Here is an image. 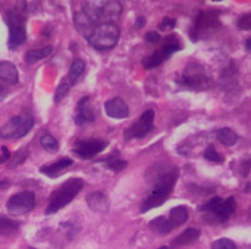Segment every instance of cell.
<instances>
[{
    "instance_id": "1",
    "label": "cell",
    "mask_w": 251,
    "mask_h": 249,
    "mask_svg": "<svg viewBox=\"0 0 251 249\" xmlns=\"http://www.w3.org/2000/svg\"><path fill=\"white\" fill-rule=\"evenodd\" d=\"M176 179H178V170H176V169H172V170L169 169V170H166V172L160 176V179L156 182V185H154L151 194L143 201L140 211H141V213H147V211H150V210H153V208H156V207H160V205L168 200L169 194L172 192Z\"/></svg>"
},
{
    "instance_id": "2",
    "label": "cell",
    "mask_w": 251,
    "mask_h": 249,
    "mask_svg": "<svg viewBox=\"0 0 251 249\" xmlns=\"http://www.w3.org/2000/svg\"><path fill=\"white\" fill-rule=\"evenodd\" d=\"M82 12H85L96 22V25L115 23V21L122 13V4L115 0H90L82 3Z\"/></svg>"
},
{
    "instance_id": "3",
    "label": "cell",
    "mask_w": 251,
    "mask_h": 249,
    "mask_svg": "<svg viewBox=\"0 0 251 249\" xmlns=\"http://www.w3.org/2000/svg\"><path fill=\"white\" fill-rule=\"evenodd\" d=\"M84 188V181L74 178L66 181L65 183H62L50 197L47 208H46V214H54L59 210H62L65 205H68L78 194L79 191Z\"/></svg>"
},
{
    "instance_id": "4",
    "label": "cell",
    "mask_w": 251,
    "mask_h": 249,
    "mask_svg": "<svg viewBox=\"0 0 251 249\" xmlns=\"http://www.w3.org/2000/svg\"><path fill=\"white\" fill-rule=\"evenodd\" d=\"M121 31L116 23H100L88 38V43L97 50L113 48L119 40Z\"/></svg>"
},
{
    "instance_id": "5",
    "label": "cell",
    "mask_w": 251,
    "mask_h": 249,
    "mask_svg": "<svg viewBox=\"0 0 251 249\" xmlns=\"http://www.w3.org/2000/svg\"><path fill=\"white\" fill-rule=\"evenodd\" d=\"M7 23H9V48H18L22 43L26 40V31H25V15L21 9L9 10L7 15Z\"/></svg>"
},
{
    "instance_id": "6",
    "label": "cell",
    "mask_w": 251,
    "mask_h": 249,
    "mask_svg": "<svg viewBox=\"0 0 251 249\" xmlns=\"http://www.w3.org/2000/svg\"><path fill=\"white\" fill-rule=\"evenodd\" d=\"M32 125H34V119L31 116H26V114L15 116L3 125V128L0 129V136L4 139L22 138L31 131Z\"/></svg>"
},
{
    "instance_id": "7",
    "label": "cell",
    "mask_w": 251,
    "mask_h": 249,
    "mask_svg": "<svg viewBox=\"0 0 251 249\" xmlns=\"http://www.w3.org/2000/svg\"><path fill=\"white\" fill-rule=\"evenodd\" d=\"M34 205H35V195L29 191H24L10 197L6 204V208L7 213L12 216H22L29 213L34 208Z\"/></svg>"
},
{
    "instance_id": "8",
    "label": "cell",
    "mask_w": 251,
    "mask_h": 249,
    "mask_svg": "<svg viewBox=\"0 0 251 249\" xmlns=\"http://www.w3.org/2000/svg\"><path fill=\"white\" fill-rule=\"evenodd\" d=\"M153 123H154V110L149 109L141 114V117L135 123H132L125 131V138L131 139V138H143V136H146L153 129Z\"/></svg>"
},
{
    "instance_id": "9",
    "label": "cell",
    "mask_w": 251,
    "mask_h": 249,
    "mask_svg": "<svg viewBox=\"0 0 251 249\" xmlns=\"http://www.w3.org/2000/svg\"><path fill=\"white\" fill-rule=\"evenodd\" d=\"M182 78H184V82L188 85V87H191V88H196V90H203L206 85H207V76H206V72H204V69H203V66L200 65V63H197V62H194V63H190L187 68H185V70H184V75H182Z\"/></svg>"
},
{
    "instance_id": "10",
    "label": "cell",
    "mask_w": 251,
    "mask_h": 249,
    "mask_svg": "<svg viewBox=\"0 0 251 249\" xmlns=\"http://www.w3.org/2000/svg\"><path fill=\"white\" fill-rule=\"evenodd\" d=\"M106 145H107V142L97 141V139H94V141H81V142H76V145L74 148V153L78 157L88 160V158H93L94 156L100 154L106 148Z\"/></svg>"
},
{
    "instance_id": "11",
    "label": "cell",
    "mask_w": 251,
    "mask_h": 249,
    "mask_svg": "<svg viewBox=\"0 0 251 249\" xmlns=\"http://www.w3.org/2000/svg\"><path fill=\"white\" fill-rule=\"evenodd\" d=\"M218 25V16L213 12H201L199 13L194 26H193V40H199L200 34L206 32L207 29H212Z\"/></svg>"
},
{
    "instance_id": "12",
    "label": "cell",
    "mask_w": 251,
    "mask_h": 249,
    "mask_svg": "<svg viewBox=\"0 0 251 249\" xmlns=\"http://www.w3.org/2000/svg\"><path fill=\"white\" fill-rule=\"evenodd\" d=\"M74 23H75V28H76V31L82 35V37H85L87 40L90 38V35L93 34V31L96 29V22L85 13V12H82V10H79V12H76L75 15H74Z\"/></svg>"
},
{
    "instance_id": "13",
    "label": "cell",
    "mask_w": 251,
    "mask_h": 249,
    "mask_svg": "<svg viewBox=\"0 0 251 249\" xmlns=\"http://www.w3.org/2000/svg\"><path fill=\"white\" fill-rule=\"evenodd\" d=\"M104 112L112 119H125L129 114V109L122 98H112V100L106 101Z\"/></svg>"
},
{
    "instance_id": "14",
    "label": "cell",
    "mask_w": 251,
    "mask_h": 249,
    "mask_svg": "<svg viewBox=\"0 0 251 249\" xmlns=\"http://www.w3.org/2000/svg\"><path fill=\"white\" fill-rule=\"evenodd\" d=\"M96 119V110L91 107V101L90 97H84L79 100L78 103V109H76V116H75V122L78 125H84V123H90Z\"/></svg>"
},
{
    "instance_id": "15",
    "label": "cell",
    "mask_w": 251,
    "mask_h": 249,
    "mask_svg": "<svg viewBox=\"0 0 251 249\" xmlns=\"http://www.w3.org/2000/svg\"><path fill=\"white\" fill-rule=\"evenodd\" d=\"M87 204L93 211L106 213L109 210V198L103 192H91L87 195Z\"/></svg>"
},
{
    "instance_id": "16",
    "label": "cell",
    "mask_w": 251,
    "mask_h": 249,
    "mask_svg": "<svg viewBox=\"0 0 251 249\" xmlns=\"http://www.w3.org/2000/svg\"><path fill=\"white\" fill-rule=\"evenodd\" d=\"M72 163H74V160H71L68 157H63V158H60L59 161H56V163H53L50 166H43L40 169V172L43 175L49 176V178H57L59 175L63 173L65 169H68L69 166H72Z\"/></svg>"
},
{
    "instance_id": "17",
    "label": "cell",
    "mask_w": 251,
    "mask_h": 249,
    "mask_svg": "<svg viewBox=\"0 0 251 249\" xmlns=\"http://www.w3.org/2000/svg\"><path fill=\"white\" fill-rule=\"evenodd\" d=\"M19 79L18 69L10 62H0V81H4L7 84H16Z\"/></svg>"
},
{
    "instance_id": "18",
    "label": "cell",
    "mask_w": 251,
    "mask_h": 249,
    "mask_svg": "<svg viewBox=\"0 0 251 249\" xmlns=\"http://www.w3.org/2000/svg\"><path fill=\"white\" fill-rule=\"evenodd\" d=\"M169 223L172 225V227L175 229V227H178V226H181V225H184L187 220H188V210L185 208V207H175V208H172L171 210V213H169Z\"/></svg>"
},
{
    "instance_id": "19",
    "label": "cell",
    "mask_w": 251,
    "mask_h": 249,
    "mask_svg": "<svg viewBox=\"0 0 251 249\" xmlns=\"http://www.w3.org/2000/svg\"><path fill=\"white\" fill-rule=\"evenodd\" d=\"M200 238V230L196 229V227H190L187 230H184L175 241H174V245L176 247H181V245H190L193 242H196L197 239Z\"/></svg>"
},
{
    "instance_id": "20",
    "label": "cell",
    "mask_w": 251,
    "mask_h": 249,
    "mask_svg": "<svg viewBox=\"0 0 251 249\" xmlns=\"http://www.w3.org/2000/svg\"><path fill=\"white\" fill-rule=\"evenodd\" d=\"M235 208H237L235 200H234V198H228V200H224L222 204H221L213 213H215V216H218L219 219L225 220V219H228V217L235 211Z\"/></svg>"
},
{
    "instance_id": "21",
    "label": "cell",
    "mask_w": 251,
    "mask_h": 249,
    "mask_svg": "<svg viewBox=\"0 0 251 249\" xmlns=\"http://www.w3.org/2000/svg\"><path fill=\"white\" fill-rule=\"evenodd\" d=\"M51 50H53L51 45H46V47H41V48H32V50L26 51L25 60H26V63L32 65V63L41 60V59H46L51 53Z\"/></svg>"
},
{
    "instance_id": "22",
    "label": "cell",
    "mask_w": 251,
    "mask_h": 249,
    "mask_svg": "<svg viewBox=\"0 0 251 249\" xmlns=\"http://www.w3.org/2000/svg\"><path fill=\"white\" fill-rule=\"evenodd\" d=\"M150 229L154 232V233H159V235H168V233H171L172 232V225L169 223V220L168 219H165V217H156L154 220H151L150 222Z\"/></svg>"
},
{
    "instance_id": "23",
    "label": "cell",
    "mask_w": 251,
    "mask_h": 249,
    "mask_svg": "<svg viewBox=\"0 0 251 249\" xmlns=\"http://www.w3.org/2000/svg\"><path fill=\"white\" fill-rule=\"evenodd\" d=\"M85 70V63L82 59H75L71 65V69H69V73H68V78H69V82L71 85L76 84L78 79L81 78V75L84 73Z\"/></svg>"
},
{
    "instance_id": "24",
    "label": "cell",
    "mask_w": 251,
    "mask_h": 249,
    "mask_svg": "<svg viewBox=\"0 0 251 249\" xmlns=\"http://www.w3.org/2000/svg\"><path fill=\"white\" fill-rule=\"evenodd\" d=\"M168 57H169L168 54H165L162 50H159V51H156V53H153V54L147 56V57L143 60V66H144L146 69H153V68H156V66L162 65Z\"/></svg>"
},
{
    "instance_id": "25",
    "label": "cell",
    "mask_w": 251,
    "mask_h": 249,
    "mask_svg": "<svg viewBox=\"0 0 251 249\" xmlns=\"http://www.w3.org/2000/svg\"><path fill=\"white\" fill-rule=\"evenodd\" d=\"M182 48V43L181 40L176 37V35H171V37H166L165 43H163V47H162V51L168 56L174 54L175 51H179Z\"/></svg>"
},
{
    "instance_id": "26",
    "label": "cell",
    "mask_w": 251,
    "mask_h": 249,
    "mask_svg": "<svg viewBox=\"0 0 251 249\" xmlns=\"http://www.w3.org/2000/svg\"><path fill=\"white\" fill-rule=\"evenodd\" d=\"M218 139H219L224 145L231 147V145H234V144L237 142L238 136H237V134H235L232 129H229V128H222V129L218 131Z\"/></svg>"
},
{
    "instance_id": "27",
    "label": "cell",
    "mask_w": 251,
    "mask_h": 249,
    "mask_svg": "<svg viewBox=\"0 0 251 249\" xmlns=\"http://www.w3.org/2000/svg\"><path fill=\"white\" fill-rule=\"evenodd\" d=\"M19 225L10 219H6V217H0V235L3 236H9L12 233H15L18 230Z\"/></svg>"
},
{
    "instance_id": "28",
    "label": "cell",
    "mask_w": 251,
    "mask_h": 249,
    "mask_svg": "<svg viewBox=\"0 0 251 249\" xmlns=\"http://www.w3.org/2000/svg\"><path fill=\"white\" fill-rule=\"evenodd\" d=\"M40 144H41V147L43 148H46L47 151H50V153H54V151H57V148H59V144H57V141L54 139V136H51L49 132H44L43 135H41V138H40Z\"/></svg>"
},
{
    "instance_id": "29",
    "label": "cell",
    "mask_w": 251,
    "mask_h": 249,
    "mask_svg": "<svg viewBox=\"0 0 251 249\" xmlns=\"http://www.w3.org/2000/svg\"><path fill=\"white\" fill-rule=\"evenodd\" d=\"M106 166L110 170H113V172H121V170H124L126 167V161L122 160V158H119L116 154H113V156H110V157L106 158Z\"/></svg>"
},
{
    "instance_id": "30",
    "label": "cell",
    "mask_w": 251,
    "mask_h": 249,
    "mask_svg": "<svg viewBox=\"0 0 251 249\" xmlns=\"http://www.w3.org/2000/svg\"><path fill=\"white\" fill-rule=\"evenodd\" d=\"M26 157H28V151H26V150H19V151H16L13 156H10L12 161H10L9 167H16V166L22 164V163L26 160Z\"/></svg>"
},
{
    "instance_id": "31",
    "label": "cell",
    "mask_w": 251,
    "mask_h": 249,
    "mask_svg": "<svg viewBox=\"0 0 251 249\" xmlns=\"http://www.w3.org/2000/svg\"><path fill=\"white\" fill-rule=\"evenodd\" d=\"M213 249H237V245L231 241V239H228V238H221V239H218V241H215L213 242Z\"/></svg>"
},
{
    "instance_id": "32",
    "label": "cell",
    "mask_w": 251,
    "mask_h": 249,
    "mask_svg": "<svg viewBox=\"0 0 251 249\" xmlns=\"http://www.w3.org/2000/svg\"><path fill=\"white\" fill-rule=\"evenodd\" d=\"M204 158H206V160H210V161H216V163H222V161H224L222 156L218 154V151H216L215 147H212V145L206 148V151H204Z\"/></svg>"
},
{
    "instance_id": "33",
    "label": "cell",
    "mask_w": 251,
    "mask_h": 249,
    "mask_svg": "<svg viewBox=\"0 0 251 249\" xmlns=\"http://www.w3.org/2000/svg\"><path fill=\"white\" fill-rule=\"evenodd\" d=\"M68 92H69V84L62 82V84L57 87L56 92H54V103H59L60 100H63V98L68 95Z\"/></svg>"
},
{
    "instance_id": "34",
    "label": "cell",
    "mask_w": 251,
    "mask_h": 249,
    "mask_svg": "<svg viewBox=\"0 0 251 249\" xmlns=\"http://www.w3.org/2000/svg\"><path fill=\"white\" fill-rule=\"evenodd\" d=\"M222 198H219V197H215V198H212L206 205H203L201 207V210H206V211H215L221 204H222Z\"/></svg>"
},
{
    "instance_id": "35",
    "label": "cell",
    "mask_w": 251,
    "mask_h": 249,
    "mask_svg": "<svg viewBox=\"0 0 251 249\" xmlns=\"http://www.w3.org/2000/svg\"><path fill=\"white\" fill-rule=\"evenodd\" d=\"M175 25H176L175 19H172V18H165V19L159 23V29H162V31H171V29L175 28Z\"/></svg>"
},
{
    "instance_id": "36",
    "label": "cell",
    "mask_w": 251,
    "mask_h": 249,
    "mask_svg": "<svg viewBox=\"0 0 251 249\" xmlns=\"http://www.w3.org/2000/svg\"><path fill=\"white\" fill-rule=\"evenodd\" d=\"M238 26L243 29H251V15H244L238 21Z\"/></svg>"
},
{
    "instance_id": "37",
    "label": "cell",
    "mask_w": 251,
    "mask_h": 249,
    "mask_svg": "<svg viewBox=\"0 0 251 249\" xmlns=\"http://www.w3.org/2000/svg\"><path fill=\"white\" fill-rule=\"evenodd\" d=\"M144 38H146V41H147V43H151V44H156V43H159V41H160V35H159V32H156V31L147 32Z\"/></svg>"
},
{
    "instance_id": "38",
    "label": "cell",
    "mask_w": 251,
    "mask_h": 249,
    "mask_svg": "<svg viewBox=\"0 0 251 249\" xmlns=\"http://www.w3.org/2000/svg\"><path fill=\"white\" fill-rule=\"evenodd\" d=\"M1 153H3V156L0 157V164H3V163H6L7 160H10V153L7 151L6 147H1Z\"/></svg>"
},
{
    "instance_id": "39",
    "label": "cell",
    "mask_w": 251,
    "mask_h": 249,
    "mask_svg": "<svg viewBox=\"0 0 251 249\" xmlns=\"http://www.w3.org/2000/svg\"><path fill=\"white\" fill-rule=\"evenodd\" d=\"M144 23H146V19L143 18V16H140L138 19H137V28H141V26H144Z\"/></svg>"
},
{
    "instance_id": "40",
    "label": "cell",
    "mask_w": 251,
    "mask_h": 249,
    "mask_svg": "<svg viewBox=\"0 0 251 249\" xmlns=\"http://www.w3.org/2000/svg\"><path fill=\"white\" fill-rule=\"evenodd\" d=\"M246 48H247L249 51H251V37L247 40V41H246Z\"/></svg>"
},
{
    "instance_id": "41",
    "label": "cell",
    "mask_w": 251,
    "mask_h": 249,
    "mask_svg": "<svg viewBox=\"0 0 251 249\" xmlns=\"http://www.w3.org/2000/svg\"><path fill=\"white\" fill-rule=\"evenodd\" d=\"M1 92H3V87L0 85V95H1Z\"/></svg>"
},
{
    "instance_id": "42",
    "label": "cell",
    "mask_w": 251,
    "mask_h": 249,
    "mask_svg": "<svg viewBox=\"0 0 251 249\" xmlns=\"http://www.w3.org/2000/svg\"><path fill=\"white\" fill-rule=\"evenodd\" d=\"M159 249H169V248H166V247H162V248H159Z\"/></svg>"
}]
</instances>
